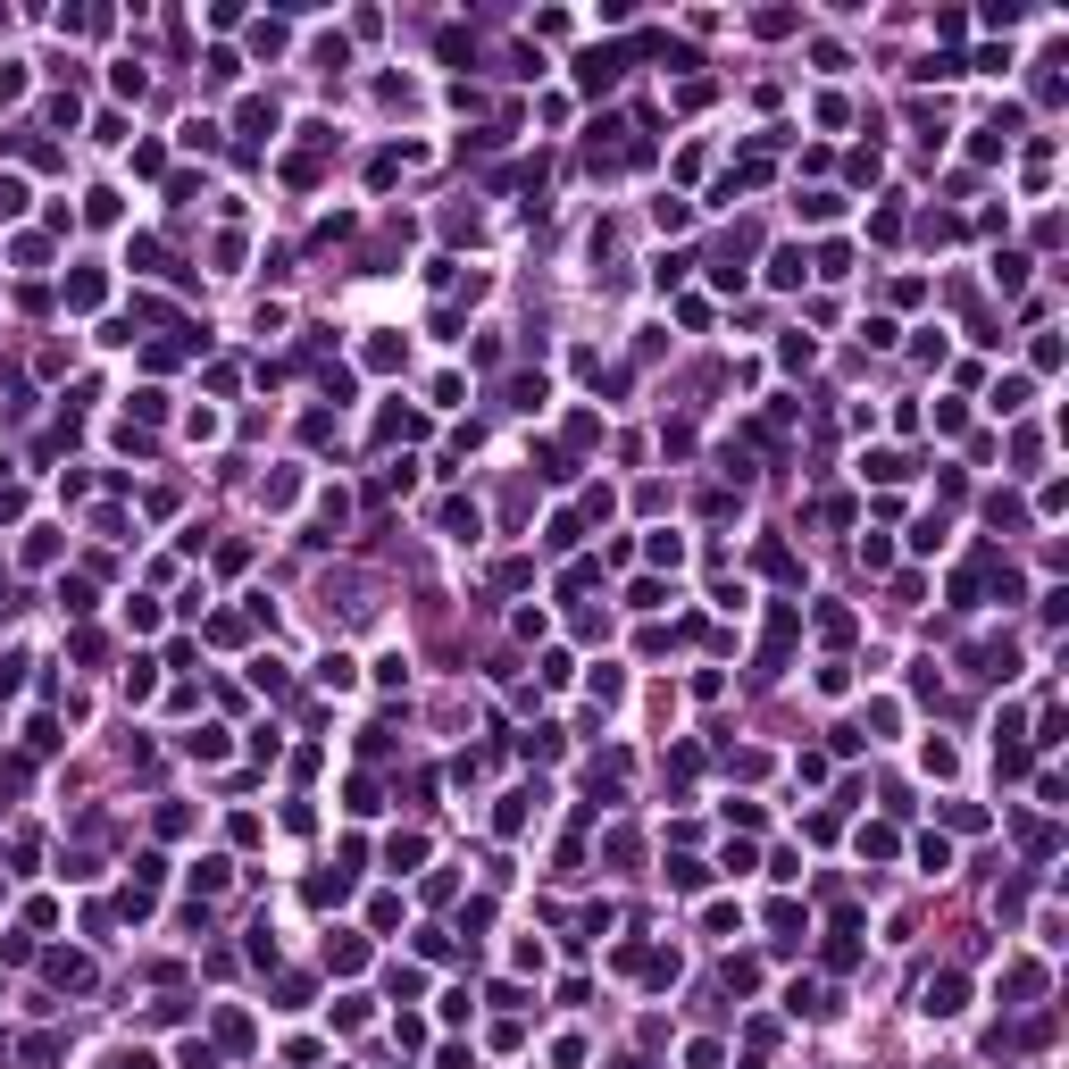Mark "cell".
Instances as JSON below:
<instances>
[{"label":"cell","mask_w":1069,"mask_h":1069,"mask_svg":"<svg viewBox=\"0 0 1069 1069\" xmlns=\"http://www.w3.org/2000/svg\"><path fill=\"white\" fill-rule=\"evenodd\" d=\"M17 209H26V184H9V176H0V218H17Z\"/></svg>","instance_id":"obj_2"},{"label":"cell","mask_w":1069,"mask_h":1069,"mask_svg":"<svg viewBox=\"0 0 1069 1069\" xmlns=\"http://www.w3.org/2000/svg\"><path fill=\"white\" fill-rule=\"evenodd\" d=\"M928 1011H936V1019L961 1011V978H936V986H928Z\"/></svg>","instance_id":"obj_1"}]
</instances>
